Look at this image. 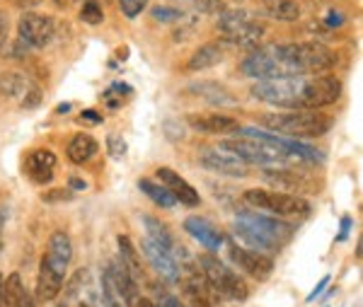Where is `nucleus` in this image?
I'll return each mask as SVG.
<instances>
[{
	"label": "nucleus",
	"mask_w": 363,
	"mask_h": 307,
	"mask_svg": "<svg viewBox=\"0 0 363 307\" xmlns=\"http://www.w3.org/2000/svg\"><path fill=\"white\" fill-rule=\"evenodd\" d=\"M42 199L44 201H68V199H73V191H70V189H66V191H63V189H54V191L44 194Z\"/></svg>",
	"instance_id": "72a5a7b5"
},
{
	"label": "nucleus",
	"mask_w": 363,
	"mask_h": 307,
	"mask_svg": "<svg viewBox=\"0 0 363 307\" xmlns=\"http://www.w3.org/2000/svg\"><path fill=\"white\" fill-rule=\"evenodd\" d=\"M63 111H70V104H61V107L56 109V114H63Z\"/></svg>",
	"instance_id": "49530a36"
},
{
	"label": "nucleus",
	"mask_w": 363,
	"mask_h": 307,
	"mask_svg": "<svg viewBox=\"0 0 363 307\" xmlns=\"http://www.w3.org/2000/svg\"><path fill=\"white\" fill-rule=\"evenodd\" d=\"M133 307H155L153 300H148V298H138L136 303H133Z\"/></svg>",
	"instance_id": "79ce46f5"
},
{
	"label": "nucleus",
	"mask_w": 363,
	"mask_h": 307,
	"mask_svg": "<svg viewBox=\"0 0 363 307\" xmlns=\"http://www.w3.org/2000/svg\"><path fill=\"white\" fill-rule=\"evenodd\" d=\"M186 121H189V126L194 128V131L206 133V135L238 133V131H240L238 119H233V116H228V114H203V116L191 114Z\"/></svg>",
	"instance_id": "dca6fc26"
},
{
	"label": "nucleus",
	"mask_w": 363,
	"mask_h": 307,
	"mask_svg": "<svg viewBox=\"0 0 363 307\" xmlns=\"http://www.w3.org/2000/svg\"><path fill=\"white\" fill-rule=\"evenodd\" d=\"M199 264H201L203 279H206V283L218 295L230 298V300H238V303L247 300V295H250L247 283L240 279L238 271H233L225 262H220L216 254H211V252L201 254V257H199Z\"/></svg>",
	"instance_id": "0eeeda50"
},
{
	"label": "nucleus",
	"mask_w": 363,
	"mask_h": 307,
	"mask_svg": "<svg viewBox=\"0 0 363 307\" xmlns=\"http://www.w3.org/2000/svg\"><path fill=\"white\" fill-rule=\"evenodd\" d=\"M184 230L194 238L199 245H203L211 254H216L223 247V235L216 225H211L206 218H199V216H191L184 221Z\"/></svg>",
	"instance_id": "2eb2a0df"
},
{
	"label": "nucleus",
	"mask_w": 363,
	"mask_h": 307,
	"mask_svg": "<svg viewBox=\"0 0 363 307\" xmlns=\"http://www.w3.org/2000/svg\"><path fill=\"white\" fill-rule=\"evenodd\" d=\"M155 307H184V305H182V303H179V298H174V295L162 293L160 298H157Z\"/></svg>",
	"instance_id": "f704fd0d"
},
{
	"label": "nucleus",
	"mask_w": 363,
	"mask_h": 307,
	"mask_svg": "<svg viewBox=\"0 0 363 307\" xmlns=\"http://www.w3.org/2000/svg\"><path fill=\"white\" fill-rule=\"evenodd\" d=\"M277 54L294 78H306L310 73H330L337 63V54L320 41H296V44H277Z\"/></svg>",
	"instance_id": "7ed1b4c3"
},
{
	"label": "nucleus",
	"mask_w": 363,
	"mask_h": 307,
	"mask_svg": "<svg viewBox=\"0 0 363 307\" xmlns=\"http://www.w3.org/2000/svg\"><path fill=\"white\" fill-rule=\"evenodd\" d=\"M54 167H56V155L51 150L29 152L27 174L32 182H37V184H46V182H51V177H54Z\"/></svg>",
	"instance_id": "f3484780"
},
{
	"label": "nucleus",
	"mask_w": 363,
	"mask_h": 307,
	"mask_svg": "<svg viewBox=\"0 0 363 307\" xmlns=\"http://www.w3.org/2000/svg\"><path fill=\"white\" fill-rule=\"evenodd\" d=\"M73 189H87V182L78 179V177H73V179H70V191H73Z\"/></svg>",
	"instance_id": "a19ab883"
},
{
	"label": "nucleus",
	"mask_w": 363,
	"mask_h": 307,
	"mask_svg": "<svg viewBox=\"0 0 363 307\" xmlns=\"http://www.w3.org/2000/svg\"><path fill=\"white\" fill-rule=\"evenodd\" d=\"M262 126H267L272 133L286 135V138H320L330 131L332 121L320 111L308 109H294L289 114H264L262 116Z\"/></svg>",
	"instance_id": "20e7f679"
},
{
	"label": "nucleus",
	"mask_w": 363,
	"mask_h": 307,
	"mask_svg": "<svg viewBox=\"0 0 363 307\" xmlns=\"http://www.w3.org/2000/svg\"><path fill=\"white\" fill-rule=\"evenodd\" d=\"M5 221H8V211L0 208V240H3V228H5Z\"/></svg>",
	"instance_id": "37998d69"
},
{
	"label": "nucleus",
	"mask_w": 363,
	"mask_h": 307,
	"mask_svg": "<svg viewBox=\"0 0 363 307\" xmlns=\"http://www.w3.org/2000/svg\"><path fill=\"white\" fill-rule=\"evenodd\" d=\"M116 242H119V254H121V264L131 271V276L138 281V276H140V262H138V252H136V247H133V242L131 238H126V235H119L116 238Z\"/></svg>",
	"instance_id": "bb28decb"
},
{
	"label": "nucleus",
	"mask_w": 363,
	"mask_h": 307,
	"mask_svg": "<svg viewBox=\"0 0 363 307\" xmlns=\"http://www.w3.org/2000/svg\"><path fill=\"white\" fill-rule=\"evenodd\" d=\"M34 87L37 85H34L25 73H15V70H10V73L0 75V97L20 99V104H22V99L34 90Z\"/></svg>",
	"instance_id": "6ab92c4d"
},
{
	"label": "nucleus",
	"mask_w": 363,
	"mask_h": 307,
	"mask_svg": "<svg viewBox=\"0 0 363 307\" xmlns=\"http://www.w3.org/2000/svg\"><path fill=\"white\" fill-rule=\"evenodd\" d=\"M97 150H99V145H97V140L92 138V135L78 133L68 143L66 155H68V160L73 162V164H85V162H90L92 157L97 155Z\"/></svg>",
	"instance_id": "aec40b11"
},
{
	"label": "nucleus",
	"mask_w": 363,
	"mask_h": 307,
	"mask_svg": "<svg viewBox=\"0 0 363 307\" xmlns=\"http://www.w3.org/2000/svg\"><path fill=\"white\" fill-rule=\"evenodd\" d=\"M54 39V20L49 15L25 13L17 22V41L25 49H44Z\"/></svg>",
	"instance_id": "9d476101"
},
{
	"label": "nucleus",
	"mask_w": 363,
	"mask_h": 307,
	"mask_svg": "<svg viewBox=\"0 0 363 307\" xmlns=\"http://www.w3.org/2000/svg\"><path fill=\"white\" fill-rule=\"evenodd\" d=\"M157 179H160V184L172 194L177 203H184V206H189V208H196V206L201 203V196H199L196 189L191 186L184 177H179L177 172H174V169L157 167Z\"/></svg>",
	"instance_id": "ddd939ff"
},
{
	"label": "nucleus",
	"mask_w": 363,
	"mask_h": 307,
	"mask_svg": "<svg viewBox=\"0 0 363 307\" xmlns=\"http://www.w3.org/2000/svg\"><path fill=\"white\" fill-rule=\"evenodd\" d=\"M245 203H250L257 211H267L274 218H289V216H308L310 203L296 194H281V191H267V189H247L242 194Z\"/></svg>",
	"instance_id": "6e6552de"
},
{
	"label": "nucleus",
	"mask_w": 363,
	"mask_h": 307,
	"mask_svg": "<svg viewBox=\"0 0 363 307\" xmlns=\"http://www.w3.org/2000/svg\"><path fill=\"white\" fill-rule=\"evenodd\" d=\"M80 121H85V123H102L104 121V116L99 114V111H95V109H85L83 114L78 116Z\"/></svg>",
	"instance_id": "c9c22d12"
},
{
	"label": "nucleus",
	"mask_w": 363,
	"mask_h": 307,
	"mask_svg": "<svg viewBox=\"0 0 363 307\" xmlns=\"http://www.w3.org/2000/svg\"><path fill=\"white\" fill-rule=\"evenodd\" d=\"M327 286H330V276H322V279H320V283H318V286H315L313 288V293H310L308 295V303H313V300L315 298H320V295H322V291H325V288Z\"/></svg>",
	"instance_id": "e433bc0d"
},
{
	"label": "nucleus",
	"mask_w": 363,
	"mask_h": 307,
	"mask_svg": "<svg viewBox=\"0 0 363 307\" xmlns=\"http://www.w3.org/2000/svg\"><path fill=\"white\" fill-rule=\"evenodd\" d=\"M138 189H140V191H143L150 201H153L155 206H160V208H172V206H177V201H174L172 194H169L162 184H157V182L138 179Z\"/></svg>",
	"instance_id": "a878e982"
},
{
	"label": "nucleus",
	"mask_w": 363,
	"mask_h": 307,
	"mask_svg": "<svg viewBox=\"0 0 363 307\" xmlns=\"http://www.w3.org/2000/svg\"><path fill=\"white\" fill-rule=\"evenodd\" d=\"M189 92L194 94V97H201L203 102L213 104V107H235L238 99L233 97L230 90H225L223 85H218V82H196V85L189 87Z\"/></svg>",
	"instance_id": "a211bd4d"
},
{
	"label": "nucleus",
	"mask_w": 363,
	"mask_h": 307,
	"mask_svg": "<svg viewBox=\"0 0 363 307\" xmlns=\"http://www.w3.org/2000/svg\"><path fill=\"white\" fill-rule=\"evenodd\" d=\"M150 15H153L155 22H162V25H167V22H182V10L177 8H167V5H157V8L150 10Z\"/></svg>",
	"instance_id": "c85d7f7f"
},
{
	"label": "nucleus",
	"mask_w": 363,
	"mask_h": 307,
	"mask_svg": "<svg viewBox=\"0 0 363 307\" xmlns=\"http://www.w3.org/2000/svg\"><path fill=\"white\" fill-rule=\"evenodd\" d=\"M17 307H34V300H32V295L25 293V298H22V303L17 305Z\"/></svg>",
	"instance_id": "c03bdc74"
},
{
	"label": "nucleus",
	"mask_w": 363,
	"mask_h": 307,
	"mask_svg": "<svg viewBox=\"0 0 363 307\" xmlns=\"http://www.w3.org/2000/svg\"><path fill=\"white\" fill-rule=\"evenodd\" d=\"M0 291H3V279H0ZM0 307H3V303H0Z\"/></svg>",
	"instance_id": "de8ad7c7"
},
{
	"label": "nucleus",
	"mask_w": 363,
	"mask_h": 307,
	"mask_svg": "<svg viewBox=\"0 0 363 307\" xmlns=\"http://www.w3.org/2000/svg\"><path fill=\"white\" fill-rule=\"evenodd\" d=\"M25 283H22L20 274H10L8 279L3 281V291H0V303L3 307H17L25 298Z\"/></svg>",
	"instance_id": "393cba45"
},
{
	"label": "nucleus",
	"mask_w": 363,
	"mask_h": 307,
	"mask_svg": "<svg viewBox=\"0 0 363 307\" xmlns=\"http://www.w3.org/2000/svg\"><path fill=\"white\" fill-rule=\"evenodd\" d=\"M262 8H264L267 17L277 22H296L301 17V8L296 0H264Z\"/></svg>",
	"instance_id": "4be33fe9"
},
{
	"label": "nucleus",
	"mask_w": 363,
	"mask_h": 307,
	"mask_svg": "<svg viewBox=\"0 0 363 307\" xmlns=\"http://www.w3.org/2000/svg\"><path fill=\"white\" fill-rule=\"evenodd\" d=\"M220 61H223V49H220L218 44H203L194 51V56L189 58L186 68H189L191 73H196V70H206V68L218 66Z\"/></svg>",
	"instance_id": "412c9836"
},
{
	"label": "nucleus",
	"mask_w": 363,
	"mask_h": 307,
	"mask_svg": "<svg viewBox=\"0 0 363 307\" xmlns=\"http://www.w3.org/2000/svg\"><path fill=\"white\" fill-rule=\"evenodd\" d=\"M238 240H242L245 245H250V250L255 252H279L291 238H294V225L279 221L274 216H262V213H245L238 216L235 225H233Z\"/></svg>",
	"instance_id": "f03ea898"
},
{
	"label": "nucleus",
	"mask_w": 363,
	"mask_h": 307,
	"mask_svg": "<svg viewBox=\"0 0 363 307\" xmlns=\"http://www.w3.org/2000/svg\"><path fill=\"white\" fill-rule=\"evenodd\" d=\"M250 94L257 102H264L277 109H306L308 99V78H274L257 80L250 87Z\"/></svg>",
	"instance_id": "39448f33"
},
{
	"label": "nucleus",
	"mask_w": 363,
	"mask_h": 307,
	"mask_svg": "<svg viewBox=\"0 0 363 307\" xmlns=\"http://www.w3.org/2000/svg\"><path fill=\"white\" fill-rule=\"evenodd\" d=\"M119 8L128 20H133V17H138L145 8H148V0H119Z\"/></svg>",
	"instance_id": "2f4dec72"
},
{
	"label": "nucleus",
	"mask_w": 363,
	"mask_h": 307,
	"mask_svg": "<svg viewBox=\"0 0 363 307\" xmlns=\"http://www.w3.org/2000/svg\"><path fill=\"white\" fill-rule=\"evenodd\" d=\"M199 164L208 172L233 177V179H242L250 174V164H245L240 157L228 150H220V147H208V150L199 152Z\"/></svg>",
	"instance_id": "f8f14e48"
},
{
	"label": "nucleus",
	"mask_w": 363,
	"mask_h": 307,
	"mask_svg": "<svg viewBox=\"0 0 363 307\" xmlns=\"http://www.w3.org/2000/svg\"><path fill=\"white\" fill-rule=\"evenodd\" d=\"M264 179L277 189H296V191H303L308 186V182L303 177H298L296 172H291V169H264Z\"/></svg>",
	"instance_id": "5701e85b"
},
{
	"label": "nucleus",
	"mask_w": 363,
	"mask_h": 307,
	"mask_svg": "<svg viewBox=\"0 0 363 307\" xmlns=\"http://www.w3.org/2000/svg\"><path fill=\"white\" fill-rule=\"evenodd\" d=\"M242 75H247L252 80H274V78H294L289 73V68L284 66V61L277 54V44L269 46H257L252 49V54L240 63Z\"/></svg>",
	"instance_id": "1a4fd4ad"
},
{
	"label": "nucleus",
	"mask_w": 363,
	"mask_h": 307,
	"mask_svg": "<svg viewBox=\"0 0 363 307\" xmlns=\"http://www.w3.org/2000/svg\"><path fill=\"white\" fill-rule=\"evenodd\" d=\"M80 20H83L85 25H99V22L104 20V13L95 0H90V3H85L83 10H80Z\"/></svg>",
	"instance_id": "c756f323"
},
{
	"label": "nucleus",
	"mask_w": 363,
	"mask_h": 307,
	"mask_svg": "<svg viewBox=\"0 0 363 307\" xmlns=\"http://www.w3.org/2000/svg\"><path fill=\"white\" fill-rule=\"evenodd\" d=\"M56 3H66V0H56Z\"/></svg>",
	"instance_id": "09e8293b"
},
{
	"label": "nucleus",
	"mask_w": 363,
	"mask_h": 307,
	"mask_svg": "<svg viewBox=\"0 0 363 307\" xmlns=\"http://www.w3.org/2000/svg\"><path fill=\"white\" fill-rule=\"evenodd\" d=\"M70 262H73V242H70L68 233L56 230V233L49 238L42 264H39L37 300L51 303V300H56L58 295H61Z\"/></svg>",
	"instance_id": "f257e3e1"
},
{
	"label": "nucleus",
	"mask_w": 363,
	"mask_h": 307,
	"mask_svg": "<svg viewBox=\"0 0 363 307\" xmlns=\"http://www.w3.org/2000/svg\"><path fill=\"white\" fill-rule=\"evenodd\" d=\"M20 5H25V8H32V5H39L42 0H17Z\"/></svg>",
	"instance_id": "a18cd8bd"
},
{
	"label": "nucleus",
	"mask_w": 363,
	"mask_h": 307,
	"mask_svg": "<svg viewBox=\"0 0 363 307\" xmlns=\"http://www.w3.org/2000/svg\"><path fill=\"white\" fill-rule=\"evenodd\" d=\"M140 250H143L145 259L150 262V267H153L157 274L165 276L167 281H179V267H177V259H174V254L165 252L162 247H157L155 242H150L148 238H145L143 242H140Z\"/></svg>",
	"instance_id": "4468645a"
},
{
	"label": "nucleus",
	"mask_w": 363,
	"mask_h": 307,
	"mask_svg": "<svg viewBox=\"0 0 363 307\" xmlns=\"http://www.w3.org/2000/svg\"><path fill=\"white\" fill-rule=\"evenodd\" d=\"M196 13H203V15H220L225 10V3L223 0H186Z\"/></svg>",
	"instance_id": "cd10ccee"
},
{
	"label": "nucleus",
	"mask_w": 363,
	"mask_h": 307,
	"mask_svg": "<svg viewBox=\"0 0 363 307\" xmlns=\"http://www.w3.org/2000/svg\"><path fill=\"white\" fill-rule=\"evenodd\" d=\"M8 27H10V22H8V15L0 10V46L5 44V39H8Z\"/></svg>",
	"instance_id": "4c0bfd02"
},
{
	"label": "nucleus",
	"mask_w": 363,
	"mask_h": 307,
	"mask_svg": "<svg viewBox=\"0 0 363 307\" xmlns=\"http://www.w3.org/2000/svg\"><path fill=\"white\" fill-rule=\"evenodd\" d=\"M216 27L223 34V41L240 46V49H257V44L264 37V27L247 10H223Z\"/></svg>",
	"instance_id": "423d86ee"
},
{
	"label": "nucleus",
	"mask_w": 363,
	"mask_h": 307,
	"mask_svg": "<svg viewBox=\"0 0 363 307\" xmlns=\"http://www.w3.org/2000/svg\"><path fill=\"white\" fill-rule=\"evenodd\" d=\"M143 225H145V230H148V240L150 242H155L157 247H162L165 252H169V254H174V240H172V235H169V230L162 225L160 221H155V218H150V216H145L143 218Z\"/></svg>",
	"instance_id": "b1692460"
},
{
	"label": "nucleus",
	"mask_w": 363,
	"mask_h": 307,
	"mask_svg": "<svg viewBox=\"0 0 363 307\" xmlns=\"http://www.w3.org/2000/svg\"><path fill=\"white\" fill-rule=\"evenodd\" d=\"M228 257L242 274L252 276L257 281H267L274 274V259L269 254L247 250V247H238L235 242L228 245Z\"/></svg>",
	"instance_id": "9b49d317"
},
{
	"label": "nucleus",
	"mask_w": 363,
	"mask_h": 307,
	"mask_svg": "<svg viewBox=\"0 0 363 307\" xmlns=\"http://www.w3.org/2000/svg\"><path fill=\"white\" fill-rule=\"evenodd\" d=\"M327 25H330V27H339V25H344V15L342 13H339V10H332V13L330 15H327Z\"/></svg>",
	"instance_id": "58836bf2"
},
{
	"label": "nucleus",
	"mask_w": 363,
	"mask_h": 307,
	"mask_svg": "<svg viewBox=\"0 0 363 307\" xmlns=\"http://www.w3.org/2000/svg\"><path fill=\"white\" fill-rule=\"evenodd\" d=\"M349 230H351V218L347 216V218H344V221H342V233H339V242H342V240H347L349 238Z\"/></svg>",
	"instance_id": "ea45409f"
},
{
	"label": "nucleus",
	"mask_w": 363,
	"mask_h": 307,
	"mask_svg": "<svg viewBox=\"0 0 363 307\" xmlns=\"http://www.w3.org/2000/svg\"><path fill=\"white\" fill-rule=\"evenodd\" d=\"M80 307H92V305H80Z\"/></svg>",
	"instance_id": "8fccbe9b"
},
{
	"label": "nucleus",
	"mask_w": 363,
	"mask_h": 307,
	"mask_svg": "<svg viewBox=\"0 0 363 307\" xmlns=\"http://www.w3.org/2000/svg\"><path fill=\"white\" fill-rule=\"evenodd\" d=\"M186 295H189V305H184V307H213V305L208 303V298L203 293L186 291Z\"/></svg>",
	"instance_id": "473e14b6"
},
{
	"label": "nucleus",
	"mask_w": 363,
	"mask_h": 307,
	"mask_svg": "<svg viewBox=\"0 0 363 307\" xmlns=\"http://www.w3.org/2000/svg\"><path fill=\"white\" fill-rule=\"evenodd\" d=\"M126 150H128V145H126V140L121 138L119 133H109V135H107V152L114 157V160L124 157V155H126Z\"/></svg>",
	"instance_id": "7c9ffc66"
}]
</instances>
